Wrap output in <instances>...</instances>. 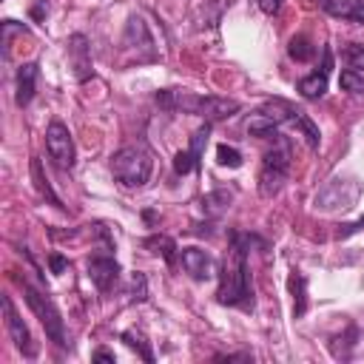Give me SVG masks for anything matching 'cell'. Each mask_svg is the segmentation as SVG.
<instances>
[{"mask_svg":"<svg viewBox=\"0 0 364 364\" xmlns=\"http://www.w3.org/2000/svg\"><path fill=\"white\" fill-rule=\"evenodd\" d=\"M247 245L250 239L242 233L230 236V247L222 259L216 301L230 307H253V290H250V273H247Z\"/></svg>","mask_w":364,"mask_h":364,"instance_id":"1","label":"cell"},{"mask_svg":"<svg viewBox=\"0 0 364 364\" xmlns=\"http://www.w3.org/2000/svg\"><path fill=\"white\" fill-rule=\"evenodd\" d=\"M151 154L139 145H125L111 156V173L122 188H142L151 179Z\"/></svg>","mask_w":364,"mask_h":364,"instance_id":"2","label":"cell"},{"mask_svg":"<svg viewBox=\"0 0 364 364\" xmlns=\"http://www.w3.org/2000/svg\"><path fill=\"white\" fill-rule=\"evenodd\" d=\"M287 173H290V145L287 139H279L262 159V171H259V193L264 199L276 196L284 182H287Z\"/></svg>","mask_w":364,"mask_h":364,"instance_id":"3","label":"cell"},{"mask_svg":"<svg viewBox=\"0 0 364 364\" xmlns=\"http://www.w3.org/2000/svg\"><path fill=\"white\" fill-rule=\"evenodd\" d=\"M23 293H26V304H28V307H31V313L40 318V324H43L46 336H48L57 347H68L63 316H60V310L54 307V301L48 299V293L37 290V287H34V284H28V282H23Z\"/></svg>","mask_w":364,"mask_h":364,"instance_id":"4","label":"cell"},{"mask_svg":"<svg viewBox=\"0 0 364 364\" xmlns=\"http://www.w3.org/2000/svg\"><path fill=\"white\" fill-rule=\"evenodd\" d=\"M358 193H361V185L355 179H330L313 199L316 210L321 213H333V210H350L355 202H358Z\"/></svg>","mask_w":364,"mask_h":364,"instance_id":"5","label":"cell"},{"mask_svg":"<svg viewBox=\"0 0 364 364\" xmlns=\"http://www.w3.org/2000/svg\"><path fill=\"white\" fill-rule=\"evenodd\" d=\"M46 148H48V156L54 159L57 168H63V171L74 168L77 151H74V139H71V131H68L65 122H60V119L48 122V128H46Z\"/></svg>","mask_w":364,"mask_h":364,"instance_id":"6","label":"cell"},{"mask_svg":"<svg viewBox=\"0 0 364 364\" xmlns=\"http://www.w3.org/2000/svg\"><path fill=\"white\" fill-rule=\"evenodd\" d=\"M0 304H3V318H6V330H9V336H11V341H14V347L26 355V358H34L37 355V344H34V338H31V333H28V327L23 324V318L17 316V310H14V304H11V299L9 296H3L0 299Z\"/></svg>","mask_w":364,"mask_h":364,"instance_id":"7","label":"cell"},{"mask_svg":"<svg viewBox=\"0 0 364 364\" xmlns=\"http://www.w3.org/2000/svg\"><path fill=\"white\" fill-rule=\"evenodd\" d=\"M65 46H68V65L74 68V77H77L80 82H85L88 77H94L91 51H88V40H85V34H71Z\"/></svg>","mask_w":364,"mask_h":364,"instance_id":"8","label":"cell"},{"mask_svg":"<svg viewBox=\"0 0 364 364\" xmlns=\"http://www.w3.org/2000/svg\"><path fill=\"white\" fill-rule=\"evenodd\" d=\"M196 114H199L205 122H222V119H230L233 114H239V102L230 100V97L208 94V97H199Z\"/></svg>","mask_w":364,"mask_h":364,"instance_id":"9","label":"cell"},{"mask_svg":"<svg viewBox=\"0 0 364 364\" xmlns=\"http://www.w3.org/2000/svg\"><path fill=\"white\" fill-rule=\"evenodd\" d=\"M88 279L102 293H108L119 282V262L114 256H91L88 259Z\"/></svg>","mask_w":364,"mask_h":364,"instance_id":"10","label":"cell"},{"mask_svg":"<svg viewBox=\"0 0 364 364\" xmlns=\"http://www.w3.org/2000/svg\"><path fill=\"white\" fill-rule=\"evenodd\" d=\"M179 264H182V270H185L191 279H196V282L213 276V259H210V253L202 250V247H182V250H179Z\"/></svg>","mask_w":364,"mask_h":364,"instance_id":"11","label":"cell"},{"mask_svg":"<svg viewBox=\"0 0 364 364\" xmlns=\"http://www.w3.org/2000/svg\"><path fill=\"white\" fill-rule=\"evenodd\" d=\"M154 100L165 111H182V114H196V105H199V97L191 91H182V88H162V91H156Z\"/></svg>","mask_w":364,"mask_h":364,"instance_id":"12","label":"cell"},{"mask_svg":"<svg viewBox=\"0 0 364 364\" xmlns=\"http://www.w3.org/2000/svg\"><path fill=\"white\" fill-rule=\"evenodd\" d=\"M14 102L20 108H26L34 97V88H37V63H23L17 68V80H14Z\"/></svg>","mask_w":364,"mask_h":364,"instance_id":"13","label":"cell"},{"mask_svg":"<svg viewBox=\"0 0 364 364\" xmlns=\"http://www.w3.org/2000/svg\"><path fill=\"white\" fill-rule=\"evenodd\" d=\"M321 9H324L330 17L350 20V23H361V26H364V0H324Z\"/></svg>","mask_w":364,"mask_h":364,"instance_id":"14","label":"cell"},{"mask_svg":"<svg viewBox=\"0 0 364 364\" xmlns=\"http://www.w3.org/2000/svg\"><path fill=\"white\" fill-rule=\"evenodd\" d=\"M245 131H247L250 136H256V139H267V136H279V122H276L270 114H264V111L259 108V111L250 114V119L245 122Z\"/></svg>","mask_w":364,"mask_h":364,"instance_id":"15","label":"cell"},{"mask_svg":"<svg viewBox=\"0 0 364 364\" xmlns=\"http://www.w3.org/2000/svg\"><path fill=\"white\" fill-rule=\"evenodd\" d=\"M287 287H290V293H293V316L301 318V316L307 313V279L293 270L290 279H287Z\"/></svg>","mask_w":364,"mask_h":364,"instance_id":"16","label":"cell"},{"mask_svg":"<svg viewBox=\"0 0 364 364\" xmlns=\"http://www.w3.org/2000/svg\"><path fill=\"white\" fill-rule=\"evenodd\" d=\"M299 94H301L304 100H318V97H324V94H327V74H324V71H313V74L301 77V80H299Z\"/></svg>","mask_w":364,"mask_h":364,"instance_id":"17","label":"cell"},{"mask_svg":"<svg viewBox=\"0 0 364 364\" xmlns=\"http://www.w3.org/2000/svg\"><path fill=\"white\" fill-rule=\"evenodd\" d=\"M31 179H34V188H37V193H40V196H46L51 205L63 208V202H60V196L51 191V185H48V176L43 173V162H40L37 156L31 159Z\"/></svg>","mask_w":364,"mask_h":364,"instance_id":"18","label":"cell"},{"mask_svg":"<svg viewBox=\"0 0 364 364\" xmlns=\"http://www.w3.org/2000/svg\"><path fill=\"white\" fill-rule=\"evenodd\" d=\"M287 54L296 60V63H310L316 57V46L307 34H296L290 37V46H287Z\"/></svg>","mask_w":364,"mask_h":364,"instance_id":"19","label":"cell"},{"mask_svg":"<svg viewBox=\"0 0 364 364\" xmlns=\"http://www.w3.org/2000/svg\"><path fill=\"white\" fill-rule=\"evenodd\" d=\"M290 122H293V128H296V131H299V134L307 139V145H310V148H318V142H321V134H318L316 122H313L307 114H301V111H299V114H296Z\"/></svg>","mask_w":364,"mask_h":364,"instance_id":"20","label":"cell"},{"mask_svg":"<svg viewBox=\"0 0 364 364\" xmlns=\"http://www.w3.org/2000/svg\"><path fill=\"white\" fill-rule=\"evenodd\" d=\"M230 202H233V193L230 191H213V193H208L202 199V208H205V213L219 216V213H225L230 208Z\"/></svg>","mask_w":364,"mask_h":364,"instance_id":"21","label":"cell"},{"mask_svg":"<svg viewBox=\"0 0 364 364\" xmlns=\"http://www.w3.org/2000/svg\"><path fill=\"white\" fill-rule=\"evenodd\" d=\"M145 247H151V250L159 253L168 264H173V250H176V245H173L171 236H148V239H145Z\"/></svg>","mask_w":364,"mask_h":364,"instance_id":"22","label":"cell"},{"mask_svg":"<svg viewBox=\"0 0 364 364\" xmlns=\"http://www.w3.org/2000/svg\"><path fill=\"white\" fill-rule=\"evenodd\" d=\"M338 85L341 91H350V94H364V74L355 71V68H344L341 77H338Z\"/></svg>","mask_w":364,"mask_h":364,"instance_id":"23","label":"cell"},{"mask_svg":"<svg viewBox=\"0 0 364 364\" xmlns=\"http://www.w3.org/2000/svg\"><path fill=\"white\" fill-rule=\"evenodd\" d=\"M196 154L191 151V148H185V151H176V156H173V171L179 173V176H185V173H191L193 168H196Z\"/></svg>","mask_w":364,"mask_h":364,"instance_id":"24","label":"cell"},{"mask_svg":"<svg viewBox=\"0 0 364 364\" xmlns=\"http://www.w3.org/2000/svg\"><path fill=\"white\" fill-rule=\"evenodd\" d=\"M216 162L225 165V168H239L242 165V154L233 145H219L216 148Z\"/></svg>","mask_w":364,"mask_h":364,"instance_id":"25","label":"cell"},{"mask_svg":"<svg viewBox=\"0 0 364 364\" xmlns=\"http://www.w3.org/2000/svg\"><path fill=\"white\" fill-rule=\"evenodd\" d=\"M122 341L128 344V347H134V350H139V355L145 358V361H154V353H151V347L145 344V338L142 336H136L134 330H128V333H122Z\"/></svg>","mask_w":364,"mask_h":364,"instance_id":"26","label":"cell"},{"mask_svg":"<svg viewBox=\"0 0 364 364\" xmlns=\"http://www.w3.org/2000/svg\"><path fill=\"white\" fill-rule=\"evenodd\" d=\"M208 136H210V122H205L202 128L193 131V136H191V151L196 154V159L202 156V151H205V145H208Z\"/></svg>","mask_w":364,"mask_h":364,"instance_id":"27","label":"cell"},{"mask_svg":"<svg viewBox=\"0 0 364 364\" xmlns=\"http://www.w3.org/2000/svg\"><path fill=\"white\" fill-rule=\"evenodd\" d=\"M131 301H145L148 299V279L142 273H134L131 276Z\"/></svg>","mask_w":364,"mask_h":364,"instance_id":"28","label":"cell"},{"mask_svg":"<svg viewBox=\"0 0 364 364\" xmlns=\"http://www.w3.org/2000/svg\"><path fill=\"white\" fill-rule=\"evenodd\" d=\"M344 60H347V65L350 68H364V46H358V43H353V46H347L344 48Z\"/></svg>","mask_w":364,"mask_h":364,"instance_id":"29","label":"cell"},{"mask_svg":"<svg viewBox=\"0 0 364 364\" xmlns=\"http://www.w3.org/2000/svg\"><path fill=\"white\" fill-rule=\"evenodd\" d=\"M358 230H364V216H361L358 222H347V225H338V230H336V239H347V236H353V233H358Z\"/></svg>","mask_w":364,"mask_h":364,"instance_id":"30","label":"cell"},{"mask_svg":"<svg viewBox=\"0 0 364 364\" xmlns=\"http://www.w3.org/2000/svg\"><path fill=\"white\" fill-rule=\"evenodd\" d=\"M48 264H51V273H65L68 270V259L63 253H51L48 256Z\"/></svg>","mask_w":364,"mask_h":364,"instance_id":"31","label":"cell"},{"mask_svg":"<svg viewBox=\"0 0 364 364\" xmlns=\"http://www.w3.org/2000/svg\"><path fill=\"white\" fill-rule=\"evenodd\" d=\"M282 3H284V0H259V9H262L264 14H276V11L282 9Z\"/></svg>","mask_w":364,"mask_h":364,"instance_id":"32","label":"cell"},{"mask_svg":"<svg viewBox=\"0 0 364 364\" xmlns=\"http://www.w3.org/2000/svg\"><path fill=\"white\" fill-rule=\"evenodd\" d=\"M91 358H94V361H105V364H114V361H117V355H114V353H108V350H97Z\"/></svg>","mask_w":364,"mask_h":364,"instance_id":"33","label":"cell"},{"mask_svg":"<svg viewBox=\"0 0 364 364\" xmlns=\"http://www.w3.org/2000/svg\"><path fill=\"white\" fill-rule=\"evenodd\" d=\"M46 11H48V3H46V0H40V3H37V6L31 9V17H34V20H40V17L46 14Z\"/></svg>","mask_w":364,"mask_h":364,"instance_id":"34","label":"cell"},{"mask_svg":"<svg viewBox=\"0 0 364 364\" xmlns=\"http://www.w3.org/2000/svg\"><path fill=\"white\" fill-rule=\"evenodd\" d=\"M318 3H324V0H318Z\"/></svg>","mask_w":364,"mask_h":364,"instance_id":"35","label":"cell"}]
</instances>
